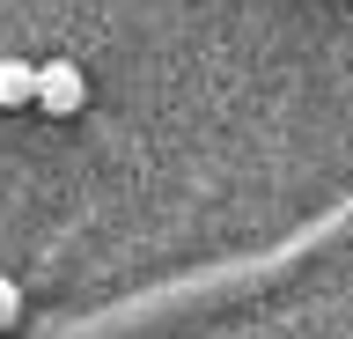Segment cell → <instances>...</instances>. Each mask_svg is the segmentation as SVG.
<instances>
[{
	"label": "cell",
	"instance_id": "obj_3",
	"mask_svg": "<svg viewBox=\"0 0 353 339\" xmlns=\"http://www.w3.org/2000/svg\"><path fill=\"white\" fill-rule=\"evenodd\" d=\"M15 317H22V288H15V280H8V273H0V332H8Z\"/></svg>",
	"mask_w": 353,
	"mask_h": 339
},
{
	"label": "cell",
	"instance_id": "obj_1",
	"mask_svg": "<svg viewBox=\"0 0 353 339\" xmlns=\"http://www.w3.org/2000/svg\"><path fill=\"white\" fill-rule=\"evenodd\" d=\"M44 118H81V104H88V74L74 67V59H44L37 67V96H30Z\"/></svg>",
	"mask_w": 353,
	"mask_h": 339
},
{
	"label": "cell",
	"instance_id": "obj_2",
	"mask_svg": "<svg viewBox=\"0 0 353 339\" xmlns=\"http://www.w3.org/2000/svg\"><path fill=\"white\" fill-rule=\"evenodd\" d=\"M37 96V67H22V59H0V111H22Z\"/></svg>",
	"mask_w": 353,
	"mask_h": 339
}]
</instances>
